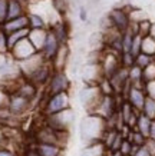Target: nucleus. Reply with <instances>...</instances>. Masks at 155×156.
<instances>
[{"mask_svg": "<svg viewBox=\"0 0 155 156\" xmlns=\"http://www.w3.org/2000/svg\"><path fill=\"white\" fill-rule=\"evenodd\" d=\"M105 132H106V122L101 116L88 115L80 120L79 136L85 146L94 142H102V136Z\"/></svg>", "mask_w": 155, "mask_h": 156, "instance_id": "nucleus-1", "label": "nucleus"}, {"mask_svg": "<svg viewBox=\"0 0 155 156\" xmlns=\"http://www.w3.org/2000/svg\"><path fill=\"white\" fill-rule=\"evenodd\" d=\"M73 122H75V112H73L72 108H69L63 110V112H61V113L46 116L45 125L47 128H50L52 130H55V132L68 133L69 129L72 128Z\"/></svg>", "mask_w": 155, "mask_h": 156, "instance_id": "nucleus-2", "label": "nucleus"}, {"mask_svg": "<svg viewBox=\"0 0 155 156\" xmlns=\"http://www.w3.org/2000/svg\"><path fill=\"white\" fill-rule=\"evenodd\" d=\"M79 102L82 105V108L88 112L89 115H92L95 112L96 106L99 105L101 99H102V95L99 92L98 86H92V85H85L82 89L79 90Z\"/></svg>", "mask_w": 155, "mask_h": 156, "instance_id": "nucleus-3", "label": "nucleus"}, {"mask_svg": "<svg viewBox=\"0 0 155 156\" xmlns=\"http://www.w3.org/2000/svg\"><path fill=\"white\" fill-rule=\"evenodd\" d=\"M71 108V96L69 93H59V95L46 96V102L43 105L42 112L45 116L61 113L63 110Z\"/></svg>", "mask_w": 155, "mask_h": 156, "instance_id": "nucleus-4", "label": "nucleus"}, {"mask_svg": "<svg viewBox=\"0 0 155 156\" xmlns=\"http://www.w3.org/2000/svg\"><path fill=\"white\" fill-rule=\"evenodd\" d=\"M69 89H71V79L66 70H55L46 86V95L53 96L66 92L69 93Z\"/></svg>", "mask_w": 155, "mask_h": 156, "instance_id": "nucleus-5", "label": "nucleus"}, {"mask_svg": "<svg viewBox=\"0 0 155 156\" xmlns=\"http://www.w3.org/2000/svg\"><path fill=\"white\" fill-rule=\"evenodd\" d=\"M36 53H39V52L35 49V46H33L32 42L29 40V37H24L23 40H20L19 43L14 44L9 55L14 62L19 63V62H23V60H26V59H29V57L35 56Z\"/></svg>", "mask_w": 155, "mask_h": 156, "instance_id": "nucleus-6", "label": "nucleus"}, {"mask_svg": "<svg viewBox=\"0 0 155 156\" xmlns=\"http://www.w3.org/2000/svg\"><path fill=\"white\" fill-rule=\"evenodd\" d=\"M80 77L85 85L98 86L99 82L105 77L101 63H85L80 69Z\"/></svg>", "mask_w": 155, "mask_h": 156, "instance_id": "nucleus-7", "label": "nucleus"}, {"mask_svg": "<svg viewBox=\"0 0 155 156\" xmlns=\"http://www.w3.org/2000/svg\"><path fill=\"white\" fill-rule=\"evenodd\" d=\"M53 72H55V69L52 66V63L50 62H46V63H43L39 69H36L32 75L29 76L28 80L32 82L38 89H42V87H46L47 86L52 75H53Z\"/></svg>", "mask_w": 155, "mask_h": 156, "instance_id": "nucleus-8", "label": "nucleus"}, {"mask_svg": "<svg viewBox=\"0 0 155 156\" xmlns=\"http://www.w3.org/2000/svg\"><path fill=\"white\" fill-rule=\"evenodd\" d=\"M32 108V102L28 100L23 96L17 95V93H10L9 102H7V109L12 113V116H22Z\"/></svg>", "mask_w": 155, "mask_h": 156, "instance_id": "nucleus-9", "label": "nucleus"}, {"mask_svg": "<svg viewBox=\"0 0 155 156\" xmlns=\"http://www.w3.org/2000/svg\"><path fill=\"white\" fill-rule=\"evenodd\" d=\"M109 19L112 22L113 29H116L119 33H124L127 32L129 26H131V19H129V13H128L125 9H121V7H116V9H112L108 13Z\"/></svg>", "mask_w": 155, "mask_h": 156, "instance_id": "nucleus-10", "label": "nucleus"}, {"mask_svg": "<svg viewBox=\"0 0 155 156\" xmlns=\"http://www.w3.org/2000/svg\"><path fill=\"white\" fill-rule=\"evenodd\" d=\"M61 42L57 40V37L55 36V33L47 29V34H46V40H45V44L42 48V56L45 57L46 62H53V59L56 57L59 49H61Z\"/></svg>", "mask_w": 155, "mask_h": 156, "instance_id": "nucleus-11", "label": "nucleus"}, {"mask_svg": "<svg viewBox=\"0 0 155 156\" xmlns=\"http://www.w3.org/2000/svg\"><path fill=\"white\" fill-rule=\"evenodd\" d=\"M145 99H146L145 90H144V89H138V87H134V86H132L131 90H129V93H128L127 102L131 105L135 110L142 112V108H144Z\"/></svg>", "mask_w": 155, "mask_h": 156, "instance_id": "nucleus-12", "label": "nucleus"}, {"mask_svg": "<svg viewBox=\"0 0 155 156\" xmlns=\"http://www.w3.org/2000/svg\"><path fill=\"white\" fill-rule=\"evenodd\" d=\"M38 87L33 85L32 82H29L28 79H22V80L19 82V85H17V87H16V90H14L13 93H17V95L23 96V98H26L28 100H30L32 102L36 96H38Z\"/></svg>", "mask_w": 155, "mask_h": 156, "instance_id": "nucleus-13", "label": "nucleus"}, {"mask_svg": "<svg viewBox=\"0 0 155 156\" xmlns=\"http://www.w3.org/2000/svg\"><path fill=\"white\" fill-rule=\"evenodd\" d=\"M26 13L23 0H7V22L22 17Z\"/></svg>", "mask_w": 155, "mask_h": 156, "instance_id": "nucleus-14", "label": "nucleus"}, {"mask_svg": "<svg viewBox=\"0 0 155 156\" xmlns=\"http://www.w3.org/2000/svg\"><path fill=\"white\" fill-rule=\"evenodd\" d=\"M109 151L105 147L102 142H94L83 146V149L80 151L79 156H108Z\"/></svg>", "mask_w": 155, "mask_h": 156, "instance_id": "nucleus-15", "label": "nucleus"}, {"mask_svg": "<svg viewBox=\"0 0 155 156\" xmlns=\"http://www.w3.org/2000/svg\"><path fill=\"white\" fill-rule=\"evenodd\" d=\"M26 27H29L28 14H24L22 17H17V19H14V20H9V22H6L2 26L3 32L6 34H10V33H13V32H17V30H22V29H26Z\"/></svg>", "mask_w": 155, "mask_h": 156, "instance_id": "nucleus-16", "label": "nucleus"}, {"mask_svg": "<svg viewBox=\"0 0 155 156\" xmlns=\"http://www.w3.org/2000/svg\"><path fill=\"white\" fill-rule=\"evenodd\" d=\"M38 156H63V147L50 143H36L35 145Z\"/></svg>", "mask_w": 155, "mask_h": 156, "instance_id": "nucleus-17", "label": "nucleus"}, {"mask_svg": "<svg viewBox=\"0 0 155 156\" xmlns=\"http://www.w3.org/2000/svg\"><path fill=\"white\" fill-rule=\"evenodd\" d=\"M46 34L47 29H38V30H30L29 32V40L32 42V44L39 53L42 52V48L45 44V40H46Z\"/></svg>", "mask_w": 155, "mask_h": 156, "instance_id": "nucleus-18", "label": "nucleus"}, {"mask_svg": "<svg viewBox=\"0 0 155 156\" xmlns=\"http://www.w3.org/2000/svg\"><path fill=\"white\" fill-rule=\"evenodd\" d=\"M151 122H152V119H149L148 116H145V115L141 112V113L138 115V120H136L135 130H138L139 133H142V135H144V136L148 139V137H149Z\"/></svg>", "mask_w": 155, "mask_h": 156, "instance_id": "nucleus-19", "label": "nucleus"}, {"mask_svg": "<svg viewBox=\"0 0 155 156\" xmlns=\"http://www.w3.org/2000/svg\"><path fill=\"white\" fill-rule=\"evenodd\" d=\"M141 53H145L148 56L155 59V37L152 34L142 37V44H141Z\"/></svg>", "mask_w": 155, "mask_h": 156, "instance_id": "nucleus-20", "label": "nucleus"}, {"mask_svg": "<svg viewBox=\"0 0 155 156\" xmlns=\"http://www.w3.org/2000/svg\"><path fill=\"white\" fill-rule=\"evenodd\" d=\"M29 19V29L38 30V29H46V22L39 13H28Z\"/></svg>", "mask_w": 155, "mask_h": 156, "instance_id": "nucleus-21", "label": "nucleus"}, {"mask_svg": "<svg viewBox=\"0 0 155 156\" xmlns=\"http://www.w3.org/2000/svg\"><path fill=\"white\" fill-rule=\"evenodd\" d=\"M134 36H135V33L132 32L131 29H128L127 32L122 33V53H131Z\"/></svg>", "mask_w": 155, "mask_h": 156, "instance_id": "nucleus-22", "label": "nucleus"}, {"mask_svg": "<svg viewBox=\"0 0 155 156\" xmlns=\"http://www.w3.org/2000/svg\"><path fill=\"white\" fill-rule=\"evenodd\" d=\"M98 89L102 96H115V90H113L112 85H111V80H109L108 77H103L102 80L99 82Z\"/></svg>", "mask_w": 155, "mask_h": 156, "instance_id": "nucleus-23", "label": "nucleus"}, {"mask_svg": "<svg viewBox=\"0 0 155 156\" xmlns=\"http://www.w3.org/2000/svg\"><path fill=\"white\" fill-rule=\"evenodd\" d=\"M127 139L132 143V145H135V146H144L146 143V137L144 136L142 133L138 132V130H135V129H132L131 132H129Z\"/></svg>", "mask_w": 155, "mask_h": 156, "instance_id": "nucleus-24", "label": "nucleus"}, {"mask_svg": "<svg viewBox=\"0 0 155 156\" xmlns=\"http://www.w3.org/2000/svg\"><path fill=\"white\" fill-rule=\"evenodd\" d=\"M142 113L154 120L155 119V99H151V98L146 96L145 103H144V108H142Z\"/></svg>", "mask_w": 155, "mask_h": 156, "instance_id": "nucleus-25", "label": "nucleus"}, {"mask_svg": "<svg viewBox=\"0 0 155 156\" xmlns=\"http://www.w3.org/2000/svg\"><path fill=\"white\" fill-rule=\"evenodd\" d=\"M154 60H155L154 57L148 56V55H145V53H139V55L135 57V65L138 67H141L142 70H144V69H145L146 66H149Z\"/></svg>", "mask_w": 155, "mask_h": 156, "instance_id": "nucleus-26", "label": "nucleus"}, {"mask_svg": "<svg viewBox=\"0 0 155 156\" xmlns=\"http://www.w3.org/2000/svg\"><path fill=\"white\" fill-rule=\"evenodd\" d=\"M142 77H144V82H145V83L155 80V60L151 63L149 66H146L145 69L142 70Z\"/></svg>", "mask_w": 155, "mask_h": 156, "instance_id": "nucleus-27", "label": "nucleus"}, {"mask_svg": "<svg viewBox=\"0 0 155 156\" xmlns=\"http://www.w3.org/2000/svg\"><path fill=\"white\" fill-rule=\"evenodd\" d=\"M135 65V56H132L131 53H122L121 55V66L122 67H132Z\"/></svg>", "mask_w": 155, "mask_h": 156, "instance_id": "nucleus-28", "label": "nucleus"}, {"mask_svg": "<svg viewBox=\"0 0 155 156\" xmlns=\"http://www.w3.org/2000/svg\"><path fill=\"white\" fill-rule=\"evenodd\" d=\"M0 55H9V44H7V34L0 27Z\"/></svg>", "mask_w": 155, "mask_h": 156, "instance_id": "nucleus-29", "label": "nucleus"}, {"mask_svg": "<svg viewBox=\"0 0 155 156\" xmlns=\"http://www.w3.org/2000/svg\"><path fill=\"white\" fill-rule=\"evenodd\" d=\"M141 44H142V37L139 34L134 36V42H132V48H131V55L132 56H138L141 53Z\"/></svg>", "mask_w": 155, "mask_h": 156, "instance_id": "nucleus-30", "label": "nucleus"}, {"mask_svg": "<svg viewBox=\"0 0 155 156\" xmlns=\"http://www.w3.org/2000/svg\"><path fill=\"white\" fill-rule=\"evenodd\" d=\"M7 22V0H0V27Z\"/></svg>", "mask_w": 155, "mask_h": 156, "instance_id": "nucleus-31", "label": "nucleus"}, {"mask_svg": "<svg viewBox=\"0 0 155 156\" xmlns=\"http://www.w3.org/2000/svg\"><path fill=\"white\" fill-rule=\"evenodd\" d=\"M132 147H134V145H132L128 139H124L122 145L119 147V152H121L124 156H131L132 155Z\"/></svg>", "mask_w": 155, "mask_h": 156, "instance_id": "nucleus-32", "label": "nucleus"}, {"mask_svg": "<svg viewBox=\"0 0 155 156\" xmlns=\"http://www.w3.org/2000/svg\"><path fill=\"white\" fill-rule=\"evenodd\" d=\"M145 95L151 99H155V80L154 82H148L145 83Z\"/></svg>", "mask_w": 155, "mask_h": 156, "instance_id": "nucleus-33", "label": "nucleus"}, {"mask_svg": "<svg viewBox=\"0 0 155 156\" xmlns=\"http://www.w3.org/2000/svg\"><path fill=\"white\" fill-rule=\"evenodd\" d=\"M53 7H55V10L56 12H63V10L66 9V2L65 0H53Z\"/></svg>", "mask_w": 155, "mask_h": 156, "instance_id": "nucleus-34", "label": "nucleus"}, {"mask_svg": "<svg viewBox=\"0 0 155 156\" xmlns=\"http://www.w3.org/2000/svg\"><path fill=\"white\" fill-rule=\"evenodd\" d=\"M132 156H152V155H151V152L148 151V147L144 145V146L138 147V149H136V152Z\"/></svg>", "mask_w": 155, "mask_h": 156, "instance_id": "nucleus-35", "label": "nucleus"}, {"mask_svg": "<svg viewBox=\"0 0 155 156\" xmlns=\"http://www.w3.org/2000/svg\"><path fill=\"white\" fill-rule=\"evenodd\" d=\"M0 156H17V153L12 151V149H9V147L2 146L0 147Z\"/></svg>", "mask_w": 155, "mask_h": 156, "instance_id": "nucleus-36", "label": "nucleus"}, {"mask_svg": "<svg viewBox=\"0 0 155 156\" xmlns=\"http://www.w3.org/2000/svg\"><path fill=\"white\" fill-rule=\"evenodd\" d=\"M151 140H155V119L151 122V129H149V137Z\"/></svg>", "mask_w": 155, "mask_h": 156, "instance_id": "nucleus-37", "label": "nucleus"}, {"mask_svg": "<svg viewBox=\"0 0 155 156\" xmlns=\"http://www.w3.org/2000/svg\"><path fill=\"white\" fill-rule=\"evenodd\" d=\"M109 156H124V155L119 151H116V152H109Z\"/></svg>", "mask_w": 155, "mask_h": 156, "instance_id": "nucleus-38", "label": "nucleus"}]
</instances>
